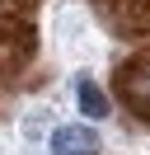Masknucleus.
<instances>
[{"label": "nucleus", "mask_w": 150, "mask_h": 155, "mask_svg": "<svg viewBox=\"0 0 150 155\" xmlns=\"http://www.w3.org/2000/svg\"><path fill=\"white\" fill-rule=\"evenodd\" d=\"M75 99H80V113H89V117H108V99H103V89L94 85L89 75L75 80Z\"/></svg>", "instance_id": "obj_2"}, {"label": "nucleus", "mask_w": 150, "mask_h": 155, "mask_svg": "<svg viewBox=\"0 0 150 155\" xmlns=\"http://www.w3.org/2000/svg\"><path fill=\"white\" fill-rule=\"evenodd\" d=\"M19 5H33V0H19Z\"/></svg>", "instance_id": "obj_3"}, {"label": "nucleus", "mask_w": 150, "mask_h": 155, "mask_svg": "<svg viewBox=\"0 0 150 155\" xmlns=\"http://www.w3.org/2000/svg\"><path fill=\"white\" fill-rule=\"evenodd\" d=\"M52 155H99V132L94 127H56L52 132Z\"/></svg>", "instance_id": "obj_1"}]
</instances>
